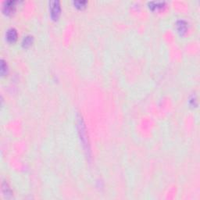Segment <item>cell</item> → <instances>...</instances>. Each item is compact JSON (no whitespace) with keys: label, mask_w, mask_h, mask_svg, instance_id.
I'll return each instance as SVG.
<instances>
[{"label":"cell","mask_w":200,"mask_h":200,"mask_svg":"<svg viewBox=\"0 0 200 200\" xmlns=\"http://www.w3.org/2000/svg\"><path fill=\"white\" fill-rule=\"evenodd\" d=\"M49 8H50V13H51V16L53 20H57L59 18V15H60L61 8L60 4L59 1H51L49 2Z\"/></svg>","instance_id":"cell-1"},{"label":"cell","mask_w":200,"mask_h":200,"mask_svg":"<svg viewBox=\"0 0 200 200\" xmlns=\"http://www.w3.org/2000/svg\"><path fill=\"white\" fill-rule=\"evenodd\" d=\"M176 28H177V32H178L180 35H185V34L187 32L188 29L187 22L184 20H178V21L177 22V24H176Z\"/></svg>","instance_id":"cell-2"},{"label":"cell","mask_w":200,"mask_h":200,"mask_svg":"<svg viewBox=\"0 0 200 200\" xmlns=\"http://www.w3.org/2000/svg\"><path fill=\"white\" fill-rule=\"evenodd\" d=\"M7 39L9 42L13 43L17 39V32L14 28H10L7 32Z\"/></svg>","instance_id":"cell-3"},{"label":"cell","mask_w":200,"mask_h":200,"mask_svg":"<svg viewBox=\"0 0 200 200\" xmlns=\"http://www.w3.org/2000/svg\"><path fill=\"white\" fill-rule=\"evenodd\" d=\"M14 6H15L14 1H8V2H5V5H4L3 8H2L4 13L9 15L10 14V13H13L15 8Z\"/></svg>","instance_id":"cell-4"},{"label":"cell","mask_w":200,"mask_h":200,"mask_svg":"<svg viewBox=\"0 0 200 200\" xmlns=\"http://www.w3.org/2000/svg\"><path fill=\"white\" fill-rule=\"evenodd\" d=\"M165 5L164 2H149V8L153 10H158V9H161L163 7V6Z\"/></svg>","instance_id":"cell-5"},{"label":"cell","mask_w":200,"mask_h":200,"mask_svg":"<svg viewBox=\"0 0 200 200\" xmlns=\"http://www.w3.org/2000/svg\"><path fill=\"white\" fill-rule=\"evenodd\" d=\"M32 42H33V37L28 35V36H26L24 38L22 44H23L24 47L28 48L32 44Z\"/></svg>","instance_id":"cell-6"},{"label":"cell","mask_w":200,"mask_h":200,"mask_svg":"<svg viewBox=\"0 0 200 200\" xmlns=\"http://www.w3.org/2000/svg\"><path fill=\"white\" fill-rule=\"evenodd\" d=\"M74 4L77 8L83 9L85 7L87 2L86 1H74Z\"/></svg>","instance_id":"cell-7"},{"label":"cell","mask_w":200,"mask_h":200,"mask_svg":"<svg viewBox=\"0 0 200 200\" xmlns=\"http://www.w3.org/2000/svg\"><path fill=\"white\" fill-rule=\"evenodd\" d=\"M7 71H8V67H7V63L4 60H2V63H1V74L2 76L5 75L6 74H7Z\"/></svg>","instance_id":"cell-8"}]
</instances>
